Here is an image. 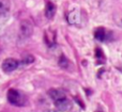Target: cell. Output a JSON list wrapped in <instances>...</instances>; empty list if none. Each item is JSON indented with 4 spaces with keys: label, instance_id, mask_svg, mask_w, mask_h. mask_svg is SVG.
Instances as JSON below:
<instances>
[{
    "label": "cell",
    "instance_id": "obj_1",
    "mask_svg": "<svg viewBox=\"0 0 122 112\" xmlns=\"http://www.w3.org/2000/svg\"><path fill=\"white\" fill-rule=\"evenodd\" d=\"M8 100L11 105L16 107H23L26 105V96L20 91L15 89H10L8 91Z\"/></svg>",
    "mask_w": 122,
    "mask_h": 112
},
{
    "label": "cell",
    "instance_id": "obj_2",
    "mask_svg": "<svg viewBox=\"0 0 122 112\" xmlns=\"http://www.w3.org/2000/svg\"><path fill=\"white\" fill-rule=\"evenodd\" d=\"M32 32H33V25L30 20H21L20 25H19V36H20L23 40L26 38H29L32 35Z\"/></svg>",
    "mask_w": 122,
    "mask_h": 112
},
{
    "label": "cell",
    "instance_id": "obj_3",
    "mask_svg": "<svg viewBox=\"0 0 122 112\" xmlns=\"http://www.w3.org/2000/svg\"><path fill=\"white\" fill-rule=\"evenodd\" d=\"M55 107L60 112H70L73 109V104H72V102L70 99L64 97V98H61L59 100H56Z\"/></svg>",
    "mask_w": 122,
    "mask_h": 112
},
{
    "label": "cell",
    "instance_id": "obj_4",
    "mask_svg": "<svg viewBox=\"0 0 122 112\" xmlns=\"http://www.w3.org/2000/svg\"><path fill=\"white\" fill-rule=\"evenodd\" d=\"M18 61L13 58H8L2 62V70L4 73H12L18 67Z\"/></svg>",
    "mask_w": 122,
    "mask_h": 112
},
{
    "label": "cell",
    "instance_id": "obj_5",
    "mask_svg": "<svg viewBox=\"0 0 122 112\" xmlns=\"http://www.w3.org/2000/svg\"><path fill=\"white\" fill-rule=\"evenodd\" d=\"M66 19H67V21H69L70 25L78 26V25L80 23V19H81L79 11H78V10H73V11H71V12L67 14Z\"/></svg>",
    "mask_w": 122,
    "mask_h": 112
},
{
    "label": "cell",
    "instance_id": "obj_6",
    "mask_svg": "<svg viewBox=\"0 0 122 112\" xmlns=\"http://www.w3.org/2000/svg\"><path fill=\"white\" fill-rule=\"evenodd\" d=\"M48 95L54 102L59 100V99H61V98L66 97L64 91H62V90H60V89H51L48 91Z\"/></svg>",
    "mask_w": 122,
    "mask_h": 112
},
{
    "label": "cell",
    "instance_id": "obj_7",
    "mask_svg": "<svg viewBox=\"0 0 122 112\" xmlns=\"http://www.w3.org/2000/svg\"><path fill=\"white\" fill-rule=\"evenodd\" d=\"M56 11H57V8L53 2H46V5H45V16H46V18L53 19L56 14Z\"/></svg>",
    "mask_w": 122,
    "mask_h": 112
},
{
    "label": "cell",
    "instance_id": "obj_8",
    "mask_svg": "<svg viewBox=\"0 0 122 112\" xmlns=\"http://www.w3.org/2000/svg\"><path fill=\"white\" fill-rule=\"evenodd\" d=\"M11 9L10 0H0V16L6 15Z\"/></svg>",
    "mask_w": 122,
    "mask_h": 112
},
{
    "label": "cell",
    "instance_id": "obj_9",
    "mask_svg": "<svg viewBox=\"0 0 122 112\" xmlns=\"http://www.w3.org/2000/svg\"><path fill=\"white\" fill-rule=\"evenodd\" d=\"M94 36L97 40H99L100 42H104L106 38V31L104 28H97L94 32Z\"/></svg>",
    "mask_w": 122,
    "mask_h": 112
},
{
    "label": "cell",
    "instance_id": "obj_10",
    "mask_svg": "<svg viewBox=\"0 0 122 112\" xmlns=\"http://www.w3.org/2000/svg\"><path fill=\"white\" fill-rule=\"evenodd\" d=\"M59 65L62 68H67L70 65H71V62L67 60V58H65L64 56H62V57L60 58V60H59Z\"/></svg>",
    "mask_w": 122,
    "mask_h": 112
},
{
    "label": "cell",
    "instance_id": "obj_11",
    "mask_svg": "<svg viewBox=\"0 0 122 112\" xmlns=\"http://www.w3.org/2000/svg\"><path fill=\"white\" fill-rule=\"evenodd\" d=\"M33 62H34V57L31 55L26 56V57H24L23 60H21V63H23L24 65H29V64L33 63Z\"/></svg>",
    "mask_w": 122,
    "mask_h": 112
}]
</instances>
